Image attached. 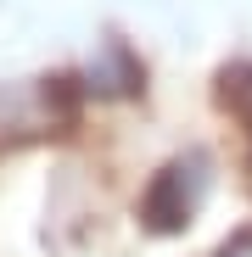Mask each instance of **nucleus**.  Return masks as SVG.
I'll return each mask as SVG.
<instances>
[{"mask_svg": "<svg viewBox=\"0 0 252 257\" xmlns=\"http://www.w3.org/2000/svg\"><path fill=\"white\" fill-rule=\"evenodd\" d=\"M0 257H252V78L96 62L0 117Z\"/></svg>", "mask_w": 252, "mask_h": 257, "instance_id": "f257e3e1", "label": "nucleus"}]
</instances>
